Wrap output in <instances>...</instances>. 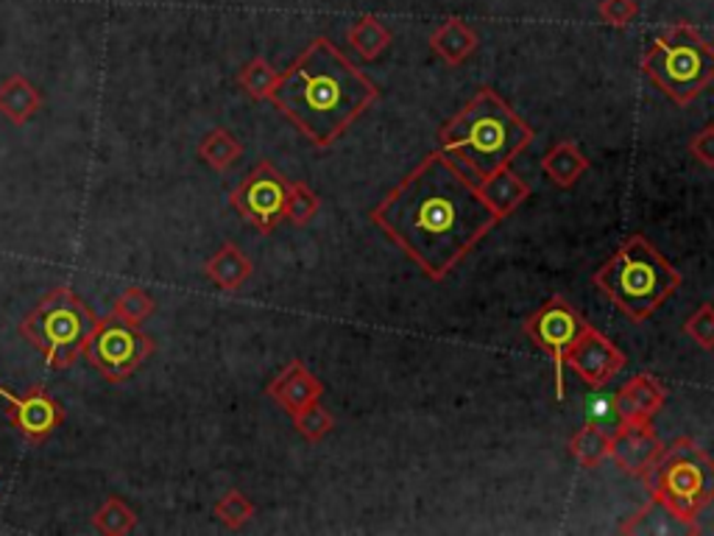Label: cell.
Segmentation results:
<instances>
[{
  "instance_id": "6da1fadb",
  "label": "cell",
  "mask_w": 714,
  "mask_h": 536,
  "mask_svg": "<svg viewBox=\"0 0 714 536\" xmlns=\"http://www.w3.org/2000/svg\"><path fill=\"white\" fill-rule=\"evenodd\" d=\"M377 223L427 280L441 283L503 218L441 151H432L372 210Z\"/></svg>"
},
{
  "instance_id": "7a4b0ae2",
  "label": "cell",
  "mask_w": 714,
  "mask_h": 536,
  "mask_svg": "<svg viewBox=\"0 0 714 536\" xmlns=\"http://www.w3.org/2000/svg\"><path fill=\"white\" fill-rule=\"evenodd\" d=\"M380 98L377 85L332 40L316 36L279 73L268 101L310 140L327 149Z\"/></svg>"
},
{
  "instance_id": "3957f363",
  "label": "cell",
  "mask_w": 714,
  "mask_h": 536,
  "mask_svg": "<svg viewBox=\"0 0 714 536\" xmlns=\"http://www.w3.org/2000/svg\"><path fill=\"white\" fill-rule=\"evenodd\" d=\"M534 138V129L492 87H481L472 101L463 103V109L439 129L441 154H447L474 185L499 168H508Z\"/></svg>"
},
{
  "instance_id": "277c9868",
  "label": "cell",
  "mask_w": 714,
  "mask_h": 536,
  "mask_svg": "<svg viewBox=\"0 0 714 536\" xmlns=\"http://www.w3.org/2000/svg\"><path fill=\"white\" fill-rule=\"evenodd\" d=\"M594 285L628 316L645 321L681 288V272L645 236H630L594 274Z\"/></svg>"
},
{
  "instance_id": "5b68a950",
  "label": "cell",
  "mask_w": 714,
  "mask_h": 536,
  "mask_svg": "<svg viewBox=\"0 0 714 536\" xmlns=\"http://www.w3.org/2000/svg\"><path fill=\"white\" fill-rule=\"evenodd\" d=\"M642 481L650 501L690 530H697V514L714 501V461L692 439L661 447Z\"/></svg>"
},
{
  "instance_id": "8992f818",
  "label": "cell",
  "mask_w": 714,
  "mask_h": 536,
  "mask_svg": "<svg viewBox=\"0 0 714 536\" xmlns=\"http://www.w3.org/2000/svg\"><path fill=\"white\" fill-rule=\"evenodd\" d=\"M642 73L675 103L686 107L714 79V48L690 23H675L645 51Z\"/></svg>"
},
{
  "instance_id": "52a82bcc",
  "label": "cell",
  "mask_w": 714,
  "mask_h": 536,
  "mask_svg": "<svg viewBox=\"0 0 714 536\" xmlns=\"http://www.w3.org/2000/svg\"><path fill=\"white\" fill-rule=\"evenodd\" d=\"M98 316L90 305L78 299V294L67 285H59L20 321V332L29 338L36 350L43 352L51 369H70L78 358L85 355Z\"/></svg>"
},
{
  "instance_id": "ba28073f",
  "label": "cell",
  "mask_w": 714,
  "mask_h": 536,
  "mask_svg": "<svg viewBox=\"0 0 714 536\" xmlns=\"http://www.w3.org/2000/svg\"><path fill=\"white\" fill-rule=\"evenodd\" d=\"M154 352V338L145 336L140 327L127 325L118 316L98 319L90 341L85 347V358L92 369L112 383L132 378Z\"/></svg>"
},
{
  "instance_id": "9c48e42d",
  "label": "cell",
  "mask_w": 714,
  "mask_h": 536,
  "mask_svg": "<svg viewBox=\"0 0 714 536\" xmlns=\"http://www.w3.org/2000/svg\"><path fill=\"white\" fill-rule=\"evenodd\" d=\"M583 330H586V319L572 305H567L561 296H550L534 316L525 319V332L530 336V341L539 350H545L556 367V397L559 400H564L567 352L575 347Z\"/></svg>"
},
{
  "instance_id": "30bf717a",
  "label": "cell",
  "mask_w": 714,
  "mask_h": 536,
  "mask_svg": "<svg viewBox=\"0 0 714 536\" xmlns=\"http://www.w3.org/2000/svg\"><path fill=\"white\" fill-rule=\"evenodd\" d=\"M285 199H288V179H285L268 160L254 165L246 179L234 187L229 201L243 221L252 223L260 236H271L276 223L285 218Z\"/></svg>"
},
{
  "instance_id": "8fae6325",
  "label": "cell",
  "mask_w": 714,
  "mask_h": 536,
  "mask_svg": "<svg viewBox=\"0 0 714 536\" xmlns=\"http://www.w3.org/2000/svg\"><path fill=\"white\" fill-rule=\"evenodd\" d=\"M625 355L603 336L601 330H594L586 325V330L578 336L575 347L567 352V367L586 383L589 389H603L612 383L619 372L625 369Z\"/></svg>"
},
{
  "instance_id": "7c38bea8",
  "label": "cell",
  "mask_w": 714,
  "mask_h": 536,
  "mask_svg": "<svg viewBox=\"0 0 714 536\" xmlns=\"http://www.w3.org/2000/svg\"><path fill=\"white\" fill-rule=\"evenodd\" d=\"M0 400L7 403L9 423L14 425L20 436H25L29 441H45L65 419L62 405L51 397L45 389H31L29 394H14L7 386H0Z\"/></svg>"
},
{
  "instance_id": "4fadbf2b",
  "label": "cell",
  "mask_w": 714,
  "mask_h": 536,
  "mask_svg": "<svg viewBox=\"0 0 714 536\" xmlns=\"http://www.w3.org/2000/svg\"><path fill=\"white\" fill-rule=\"evenodd\" d=\"M661 439L650 423H623L617 434L608 439V458L625 475L642 478L661 452Z\"/></svg>"
},
{
  "instance_id": "5bb4252c",
  "label": "cell",
  "mask_w": 714,
  "mask_h": 536,
  "mask_svg": "<svg viewBox=\"0 0 714 536\" xmlns=\"http://www.w3.org/2000/svg\"><path fill=\"white\" fill-rule=\"evenodd\" d=\"M265 394H268L279 408L288 411V414L294 416L296 411H301L305 405L321 400V394H325V383H321V380L316 378V374H312L301 361H290L283 372L271 380Z\"/></svg>"
},
{
  "instance_id": "9a60e30c",
  "label": "cell",
  "mask_w": 714,
  "mask_h": 536,
  "mask_svg": "<svg viewBox=\"0 0 714 536\" xmlns=\"http://www.w3.org/2000/svg\"><path fill=\"white\" fill-rule=\"evenodd\" d=\"M617 411L623 423H650L661 408H664V389L659 386V380L650 374H637L630 378L617 394Z\"/></svg>"
},
{
  "instance_id": "2e32d148",
  "label": "cell",
  "mask_w": 714,
  "mask_h": 536,
  "mask_svg": "<svg viewBox=\"0 0 714 536\" xmlns=\"http://www.w3.org/2000/svg\"><path fill=\"white\" fill-rule=\"evenodd\" d=\"M481 194L486 199V205L497 212L499 218H508L510 212L519 210V205H525V199L530 196V185L519 174H514L508 168H499L497 174H492L488 179H483Z\"/></svg>"
},
{
  "instance_id": "e0dca14e",
  "label": "cell",
  "mask_w": 714,
  "mask_h": 536,
  "mask_svg": "<svg viewBox=\"0 0 714 536\" xmlns=\"http://www.w3.org/2000/svg\"><path fill=\"white\" fill-rule=\"evenodd\" d=\"M43 92L36 90L25 76H9L0 85V114L9 118L14 127H23L43 109Z\"/></svg>"
},
{
  "instance_id": "ac0fdd59",
  "label": "cell",
  "mask_w": 714,
  "mask_h": 536,
  "mask_svg": "<svg viewBox=\"0 0 714 536\" xmlns=\"http://www.w3.org/2000/svg\"><path fill=\"white\" fill-rule=\"evenodd\" d=\"M430 48L432 54L441 56L447 65H463V62L477 51V34L472 31V25L452 18L432 31Z\"/></svg>"
},
{
  "instance_id": "d6986e66",
  "label": "cell",
  "mask_w": 714,
  "mask_h": 536,
  "mask_svg": "<svg viewBox=\"0 0 714 536\" xmlns=\"http://www.w3.org/2000/svg\"><path fill=\"white\" fill-rule=\"evenodd\" d=\"M205 274L221 291H238L252 277V260L234 247V243H223V247L205 263Z\"/></svg>"
},
{
  "instance_id": "ffe728a7",
  "label": "cell",
  "mask_w": 714,
  "mask_h": 536,
  "mask_svg": "<svg viewBox=\"0 0 714 536\" xmlns=\"http://www.w3.org/2000/svg\"><path fill=\"white\" fill-rule=\"evenodd\" d=\"M589 168V160L583 157V151L575 143L564 140V143L552 145V151L541 160V171L550 176L556 187H572Z\"/></svg>"
},
{
  "instance_id": "44dd1931",
  "label": "cell",
  "mask_w": 714,
  "mask_h": 536,
  "mask_svg": "<svg viewBox=\"0 0 714 536\" xmlns=\"http://www.w3.org/2000/svg\"><path fill=\"white\" fill-rule=\"evenodd\" d=\"M347 40L363 59L374 62L380 59V56L385 54V48L391 45V31L383 20L374 18V14H366V18H361L349 29Z\"/></svg>"
},
{
  "instance_id": "7402d4cb",
  "label": "cell",
  "mask_w": 714,
  "mask_h": 536,
  "mask_svg": "<svg viewBox=\"0 0 714 536\" xmlns=\"http://www.w3.org/2000/svg\"><path fill=\"white\" fill-rule=\"evenodd\" d=\"M241 154L243 145L238 143V138H234L229 129H212V132H207L205 138H201V143H198V157L205 160L218 174L232 168V165L241 160Z\"/></svg>"
},
{
  "instance_id": "603a6c76",
  "label": "cell",
  "mask_w": 714,
  "mask_h": 536,
  "mask_svg": "<svg viewBox=\"0 0 714 536\" xmlns=\"http://www.w3.org/2000/svg\"><path fill=\"white\" fill-rule=\"evenodd\" d=\"M570 452L575 456V461L583 470H594V467L603 464V458H608V436L594 428V425H583V428L572 436Z\"/></svg>"
},
{
  "instance_id": "cb8c5ba5",
  "label": "cell",
  "mask_w": 714,
  "mask_h": 536,
  "mask_svg": "<svg viewBox=\"0 0 714 536\" xmlns=\"http://www.w3.org/2000/svg\"><path fill=\"white\" fill-rule=\"evenodd\" d=\"M92 525L107 536H123L129 534V530H134L138 514H134V508L129 506L127 501H121V497H107V501L101 503V508L92 514Z\"/></svg>"
},
{
  "instance_id": "d4e9b609",
  "label": "cell",
  "mask_w": 714,
  "mask_h": 536,
  "mask_svg": "<svg viewBox=\"0 0 714 536\" xmlns=\"http://www.w3.org/2000/svg\"><path fill=\"white\" fill-rule=\"evenodd\" d=\"M276 79H279V73L274 70V65H271L268 59H263V56H254V59L243 67L241 76H238V85H241V90L246 92L249 98H254V101H268Z\"/></svg>"
},
{
  "instance_id": "484cf974",
  "label": "cell",
  "mask_w": 714,
  "mask_h": 536,
  "mask_svg": "<svg viewBox=\"0 0 714 536\" xmlns=\"http://www.w3.org/2000/svg\"><path fill=\"white\" fill-rule=\"evenodd\" d=\"M154 310H156V302L151 299L149 291L127 288L121 296H118V299H114L112 314L118 316L121 321H127V325L140 327V325H145L151 316H154Z\"/></svg>"
},
{
  "instance_id": "4316f807",
  "label": "cell",
  "mask_w": 714,
  "mask_h": 536,
  "mask_svg": "<svg viewBox=\"0 0 714 536\" xmlns=\"http://www.w3.org/2000/svg\"><path fill=\"white\" fill-rule=\"evenodd\" d=\"M319 196L312 194L305 182H288V199H285V218L296 227H305L319 212Z\"/></svg>"
},
{
  "instance_id": "83f0119b",
  "label": "cell",
  "mask_w": 714,
  "mask_h": 536,
  "mask_svg": "<svg viewBox=\"0 0 714 536\" xmlns=\"http://www.w3.org/2000/svg\"><path fill=\"white\" fill-rule=\"evenodd\" d=\"M294 425L307 441H319V439H325L332 428H336V416H332L330 411H327L325 405L316 400V403H310V405H305L301 411H296Z\"/></svg>"
},
{
  "instance_id": "f1b7e54d",
  "label": "cell",
  "mask_w": 714,
  "mask_h": 536,
  "mask_svg": "<svg viewBox=\"0 0 714 536\" xmlns=\"http://www.w3.org/2000/svg\"><path fill=\"white\" fill-rule=\"evenodd\" d=\"M586 425H594L597 430H603L608 439L617 434L623 419H619L614 394H594V397L586 400Z\"/></svg>"
},
{
  "instance_id": "f546056e",
  "label": "cell",
  "mask_w": 714,
  "mask_h": 536,
  "mask_svg": "<svg viewBox=\"0 0 714 536\" xmlns=\"http://www.w3.org/2000/svg\"><path fill=\"white\" fill-rule=\"evenodd\" d=\"M216 517H218V523H223L227 528L238 530L254 517V503L249 501L243 492L232 489V492H227L221 501L216 503Z\"/></svg>"
},
{
  "instance_id": "4dcf8cb0",
  "label": "cell",
  "mask_w": 714,
  "mask_h": 536,
  "mask_svg": "<svg viewBox=\"0 0 714 536\" xmlns=\"http://www.w3.org/2000/svg\"><path fill=\"white\" fill-rule=\"evenodd\" d=\"M686 336L703 347V350H714V305H703L695 314L690 316V321L684 325Z\"/></svg>"
},
{
  "instance_id": "1f68e13d",
  "label": "cell",
  "mask_w": 714,
  "mask_h": 536,
  "mask_svg": "<svg viewBox=\"0 0 714 536\" xmlns=\"http://www.w3.org/2000/svg\"><path fill=\"white\" fill-rule=\"evenodd\" d=\"M601 20L612 29H628L639 14L637 0H603L601 9H597Z\"/></svg>"
},
{
  "instance_id": "d6a6232c",
  "label": "cell",
  "mask_w": 714,
  "mask_h": 536,
  "mask_svg": "<svg viewBox=\"0 0 714 536\" xmlns=\"http://www.w3.org/2000/svg\"><path fill=\"white\" fill-rule=\"evenodd\" d=\"M690 151L697 163L706 165V168H714V127L701 129V132L692 138Z\"/></svg>"
}]
</instances>
